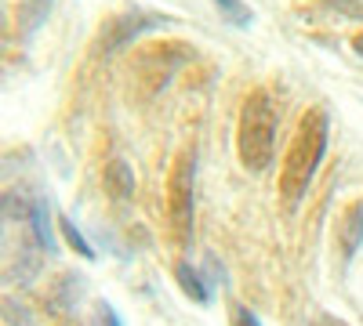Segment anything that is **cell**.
Segmentation results:
<instances>
[{
  "mask_svg": "<svg viewBox=\"0 0 363 326\" xmlns=\"http://www.w3.org/2000/svg\"><path fill=\"white\" fill-rule=\"evenodd\" d=\"M327 141H330V120L323 109H309L298 124V134L291 141V153L284 160V170H280V192L287 199V206H294L301 196L309 192L313 177L327 156Z\"/></svg>",
  "mask_w": 363,
  "mask_h": 326,
  "instance_id": "6da1fadb",
  "label": "cell"
},
{
  "mask_svg": "<svg viewBox=\"0 0 363 326\" xmlns=\"http://www.w3.org/2000/svg\"><path fill=\"white\" fill-rule=\"evenodd\" d=\"M277 149V105L265 91H251L240 105V124H236V156L247 170H265L272 163Z\"/></svg>",
  "mask_w": 363,
  "mask_h": 326,
  "instance_id": "7a4b0ae2",
  "label": "cell"
},
{
  "mask_svg": "<svg viewBox=\"0 0 363 326\" xmlns=\"http://www.w3.org/2000/svg\"><path fill=\"white\" fill-rule=\"evenodd\" d=\"M193 177H196V156L182 153L171 170V185H167V211L171 225L182 235V243L193 240Z\"/></svg>",
  "mask_w": 363,
  "mask_h": 326,
  "instance_id": "3957f363",
  "label": "cell"
},
{
  "mask_svg": "<svg viewBox=\"0 0 363 326\" xmlns=\"http://www.w3.org/2000/svg\"><path fill=\"white\" fill-rule=\"evenodd\" d=\"M164 22H167L164 15H116V18H109V25L102 29V47H106V51L128 47L138 33H145V29H157V25H164Z\"/></svg>",
  "mask_w": 363,
  "mask_h": 326,
  "instance_id": "277c9868",
  "label": "cell"
},
{
  "mask_svg": "<svg viewBox=\"0 0 363 326\" xmlns=\"http://www.w3.org/2000/svg\"><path fill=\"white\" fill-rule=\"evenodd\" d=\"M80 298H84V276H80V272H66V276H58V279L51 283L44 305H48L55 315L73 319V312H77Z\"/></svg>",
  "mask_w": 363,
  "mask_h": 326,
  "instance_id": "5b68a950",
  "label": "cell"
},
{
  "mask_svg": "<svg viewBox=\"0 0 363 326\" xmlns=\"http://www.w3.org/2000/svg\"><path fill=\"white\" fill-rule=\"evenodd\" d=\"M102 189L109 192V199L116 203H128L135 196V170L128 160H109L102 170Z\"/></svg>",
  "mask_w": 363,
  "mask_h": 326,
  "instance_id": "8992f818",
  "label": "cell"
},
{
  "mask_svg": "<svg viewBox=\"0 0 363 326\" xmlns=\"http://www.w3.org/2000/svg\"><path fill=\"white\" fill-rule=\"evenodd\" d=\"M174 279H178L182 293H186V298H193L196 305H207L211 298H215V286H211L207 272L193 269L189 261H178V264H174Z\"/></svg>",
  "mask_w": 363,
  "mask_h": 326,
  "instance_id": "52a82bcc",
  "label": "cell"
},
{
  "mask_svg": "<svg viewBox=\"0 0 363 326\" xmlns=\"http://www.w3.org/2000/svg\"><path fill=\"white\" fill-rule=\"evenodd\" d=\"M55 8V0H18L15 4V29H18V37L29 40L37 33V29L44 25V18L51 15Z\"/></svg>",
  "mask_w": 363,
  "mask_h": 326,
  "instance_id": "ba28073f",
  "label": "cell"
},
{
  "mask_svg": "<svg viewBox=\"0 0 363 326\" xmlns=\"http://www.w3.org/2000/svg\"><path fill=\"white\" fill-rule=\"evenodd\" d=\"M335 235H338L342 254L352 257L359 250V243H363V206H349V211L342 214V221H338V232Z\"/></svg>",
  "mask_w": 363,
  "mask_h": 326,
  "instance_id": "9c48e42d",
  "label": "cell"
},
{
  "mask_svg": "<svg viewBox=\"0 0 363 326\" xmlns=\"http://www.w3.org/2000/svg\"><path fill=\"white\" fill-rule=\"evenodd\" d=\"M58 232H62V240L69 243V250H77L80 257H95V247H91L87 240H84V232L77 228V221L73 218H66V214H58Z\"/></svg>",
  "mask_w": 363,
  "mask_h": 326,
  "instance_id": "30bf717a",
  "label": "cell"
},
{
  "mask_svg": "<svg viewBox=\"0 0 363 326\" xmlns=\"http://www.w3.org/2000/svg\"><path fill=\"white\" fill-rule=\"evenodd\" d=\"M0 319H4L8 326H37L33 308H26V305H22V301H15V298L0 301Z\"/></svg>",
  "mask_w": 363,
  "mask_h": 326,
  "instance_id": "8fae6325",
  "label": "cell"
},
{
  "mask_svg": "<svg viewBox=\"0 0 363 326\" xmlns=\"http://www.w3.org/2000/svg\"><path fill=\"white\" fill-rule=\"evenodd\" d=\"M215 4L222 8L225 22H233V25H247L251 22V8L244 4V0H215Z\"/></svg>",
  "mask_w": 363,
  "mask_h": 326,
  "instance_id": "7c38bea8",
  "label": "cell"
},
{
  "mask_svg": "<svg viewBox=\"0 0 363 326\" xmlns=\"http://www.w3.org/2000/svg\"><path fill=\"white\" fill-rule=\"evenodd\" d=\"M91 326H124V319L116 315V308L109 301H95V312H91Z\"/></svg>",
  "mask_w": 363,
  "mask_h": 326,
  "instance_id": "4fadbf2b",
  "label": "cell"
},
{
  "mask_svg": "<svg viewBox=\"0 0 363 326\" xmlns=\"http://www.w3.org/2000/svg\"><path fill=\"white\" fill-rule=\"evenodd\" d=\"M229 326H262V322H258V315H255L247 305L233 301V305H229Z\"/></svg>",
  "mask_w": 363,
  "mask_h": 326,
  "instance_id": "5bb4252c",
  "label": "cell"
},
{
  "mask_svg": "<svg viewBox=\"0 0 363 326\" xmlns=\"http://www.w3.org/2000/svg\"><path fill=\"white\" fill-rule=\"evenodd\" d=\"M330 8H338V11H349V15H359L363 11V4L359 0H327Z\"/></svg>",
  "mask_w": 363,
  "mask_h": 326,
  "instance_id": "9a60e30c",
  "label": "cell"
},
{
  "mask_svg": "<svg viewBox=\"0 0 363 326\" xmlns=\"http://www.w3.org/2000/svg\"><path fill=\"white\" fill-rule=\"evenodd\" d=\"M309 326H349L345 319H338V315H316Z\"/></svg>",
  "mask_w": 363,
  "mask_h": 326,
  "instance_id": "2e32d148",
  "label": "cell"
},
{
  "mask_svg": "<svg viewBox=\"0 0 363 326\" xmlns=\"http://www.w3.org/2000/svg\"><path fill=\"white\" fill-rule=\"evenodd\" d=\"M352 47H356V51L363 54V37H356V40H352Z\"/></svg>",
  "mask_w": 363,
  "mask_h": 326,
  "instance_id": "e0dca14e",
  "label": "cell"
},
{
  "mask_svg": "<svg viewBox=\"0 0 363 326\" xmlns=\"http://www.w3.org/2000/svg\"><path fill=\"white\" fill-rule=\"evenodd\" d=\"M62 326H80V322H77V315H73V319H62Z\"/></svg>",
  "mask_w": 363,
  "mask_h": 326,
  "instance_id": "ac0fdd59",
  "label": "cell"
},
{
  "mask_svg": "<svg viewBox=\"0 0 363 326\" xmlns=\"http://www.w3.org/2000/svg\"><path fill=\"white\" fill-rule=\"evenodd\" d=\"M0 18H4V15H0Z\"/></svg>",
  "mask_w": 363,
  "mask_h": 326,
  "instance_id": "d6986e66",
  "label": "cell"
}]
</instances>
